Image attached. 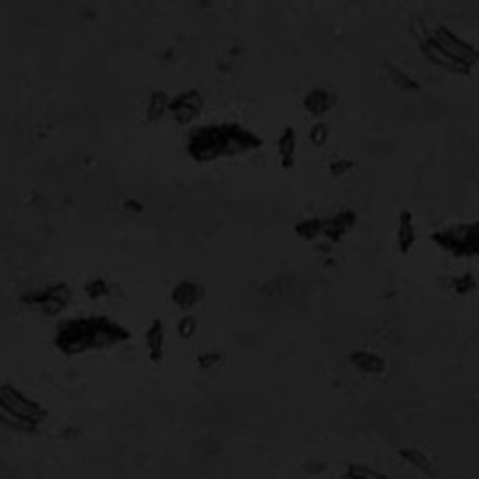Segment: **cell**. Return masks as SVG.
Returning <instances> with one entry per match:
<instances>
[{
  "instance_id": "277c9868",
  "label": "cell",
  "mask_w": 479,
  "mask_h": 479,
  "mask_svg": "<svg viewBox=\"0 0 479 479\" xmlns=\"http://www.w3.org/2000/svg\"><path fill=\"white\" fill-rule=\"evenodd\" d=\"M0 403L6 404L8 408L12 410L13 414H17L19 417L26 419V422L38 425L39 422H44L45 410L36 404L34 401H30L28 397H25L19 390H15L13 386H2L0 388Z\"/></svg>"
},
{
  "instance_id": "30bf717a",
  "label": "cell",
  "mask_w": 479,
  "mask_h": 479,
  "mask_svg": "<svg viewBox=\"0 0 479 479\" xmlns=\"http://www.w3.org/2000/svg\"><path fill=\"white\" fill-rule=\"evenodd\" d=\"M275 150H278V161L281 169L290 170L296 167L298 158V133L292 126H284L279 133L275 141Z\"/></svg>"
},
{
  "instance_id": "d6986e66",
  "label": "cell",
  "mask_w": 479,
  "mask_h": 479,
  "mask_svg": "<svg viewBox=\"0 0 479 479\" xmlns=\"http://www.w3.org/2000/svg\"><path fill=\"white\" fill-rule=\"evenodd\" d=\"M170 107V98L165 92L158 90L154 92L150 98V103H148V118L150 120H159L163 116Z\"/></svg>"
},
{
  "instance_id": "7a4b0ae2",
  "label": "cell",
  "mask_w": 479,
  "mask_h": 479,
  "mask_svg": "<svg viewBox=\"0 0 479 479\" xmlns=\"http://www.w3.org/2000/svg\"><path fill=\"white\" fill-rule=\"evenodd\" d=\"M431 240L451 257H479V219L438 228L431 234Z\"/></svg>"
},
{
  "instance_id": "484cf974",
  "label": "cell",
  "mask_w": 479,
  "mask_h": 479,
  "mask_svg": "<svg viewBox=\"0 0 479 479\" xmlns=\"http://www.w3.org/2000/svg\"><path fill=\"white\" fill-rule=\"evenodd\" d=\"M339 479H361V478H358V476H354L352 472H348V470H347V472L343 473V476H341Z\"/></svg>"
},
{
  "instance_id": "5b68a950",
  "label": "cell",
  "mask_w": 479,
  "mask_h": 479,
  "mask_svg": "<svg viewBox=\"0 0 479 479\" xmlns=\"http://www.w3.org/2000/svg\"><path fill=\"white\" fill-rule=\"evenodd\" d=\"M204 109V96L199 90H183L174 100H170V114L180 124H190L202 113Z\"/></svg>"
},
{
  "instance_id": "ac0fdd59",
  "label": "cell",
  "mask_w": 479,
  "mask_h": 479,
  "mask_svg": "<svg viewBox=\"0 0 479 479\" xmlns=\"http://www.w3.org/2000/svg\"><path fill=\"white\" fill-rule=\"evenodd\" d=\"M449 287L457 296H468L478 289V279L472 271H464V273H459V275H453L449 279Z\"/></svg>"
},
{
  "instance_id": "3957f363",
  "label": "cell",
  "mask_w": 479,
  "mask_h": 479,
  "mask_svg": "<svg viewBox=\"0 0 479 479\" xmlns=\"http://www.w3.org/2000/svg\"><path fill=\"white\" fill-rule=\"evenodd\" d=\"M431 38L435 39L436 44L440 45L442 49L448 53L449 57L462 64L467 70L472 71V68L479 62V49L473 44H470L468 39H464L460 34L451 30L446 25H436L431 30Z\"/></svg>"
},
{
  "instance_id": "cb8c5ba5",
  "label": "cell",
  "mask_w": 479,
  "mask_h": 479,
  "mask_svg": "<svg viewBox=\"0 0 479 479\" xmlns=\"http://www.w3.org/2000/svg\"><path fill=\"white\" fill-rule=\"evenodd\" d=\"M221 361V354L217 352H204L199 356V359H197V363H199V367L201 369H204V371H210V369H214L217 363Z\"/></svg>"
},
{
  "instance_id": "5bb4252c",
  "label": "cell",
  "mask_w": 479,
  "mask_h": 479,
  "mask_svg": "<svg viewBox=\"0 0 479 479\" xmlns=\"http://www.w3.org/2000/svg\"><path fill=\"white\" fill-rule=\"evenodd\" d=\"M399 457L401 460H404L408 467H412L414 470H417L423 476H433L435 473V467L427 455L423 453L422 449L417 448H401L399 449Z\"/></svg>"
},
{
  "instance_id": "7402d4cb",
  "label": "cell",
  "mask_w": 479,
  "mask_h": 479,
  "mask_svg": "<svg viewBox=\"0 0 479 479\" xmlns=\"http://www.w3.org/2000/svg\"><path fill=\"white\" fill-rule=\"evenodd\" d=\"M348 472H352L354 476H358L361 479H390L386 473H382L377 468L369 467V464H359V462H354L347 468Z\"/></svg>"
},
{
  "instance_id": "8992f818",
  "label": "cell",
  "mask_w": 479,
  "mask_h": 479,
  "mask_svg": "<svg viewBox=\"0 0 479 479\" xmlns=\"http://www.w3.org/2000/svg\"><path fill=\"white\" fill-rule=\"evenodd\" d=\"M356 223H358V214L350 208H343L337 214L322 219V236L332 244H337L356 227Z\"/></svg>"
},
{
  "instance_id": "9a60e30c",
  "label": "cell",
  "mask_w": 479,
  "mask_h": 479,
  "mask_svg": "<svg viewBox=\"0 0 479 479\" xmlns=\"http://www.w3.org/2000/svg\"><path fill=\"white\" fill-rule=\"evenodd\" d=\"M146 345H148V352L154 361H161L165 350V329L163 322L156 318L152 322L150 328L146 332Z\"/></svg>"
},
{
  "instance_id": "8fae6325",
  "label": "cell",
  "mask_w": 479,
  "mask_h": 479,
  "mask_svg": "<svg viewBox=\"0 0 479 479\" xmlns=\"http://www.w3.org/2000/svg\"><path fill=\"white\" fill-rule=\"evenodd\" d=\"M348 361L350 365L359 371L361 374H371V377H379L386 371V359L380 354L372 352V350H365V348H358L348 354Z\"/></svg>"
},
{
  "instance_id": "6da1fadb",
  "label": "cell",
  "mask_w": 479,
  "mask_h": 479,
  "mask_svg": "<svg viewBox=\"0 0 479 479\" xmlns=\"http://www.w3.org/2000/svg\"><path fill=\"white\" fill-rule=\"evenodd\" d=\"M262 145L264 141L260 135L238 122L199 126L191 129L188 137V152L191 158L201 163L253 152Z\"/></svg>"
},
{
  "instance_id": "4fadbf2b",
  "label": "cell",
  "mask_w": 479,
  "mask_h": 479,
  "mask_svg": "<svg viewBox=\"0 0 479 479\" xmlns=\"http://www.w3.org/2000/svg\"><path fill=\"white\" fill-rule=\"evenodd\" d=\"M382 71H384L386 79L395 87V89H399L401 92H417L419 90V82L414 79V77L410 75L408 71L403 70L399 64L391 62V60H384L382 62Z\"/></svg>"
},
{
  "instance_id": "e0dca14e",
  "label": "cell",
  "mask_w": 479,
  "mask_h": 479,
  "mask_svg": "<svg viewBox=\"0 0 479 479\" xmlns=\"http://www.w3.org/2000/svg\"><path fill=\"white\" fill-rule=\"evenodd\" d=\"M0 423H2L4 427H10V429L13 431H21V433H30V431L36 429L34 423L26 422V419L19 417L17 414H13L12 410L2 403H0Z\"/></svg>"
},
{
  "instance_id": "2e32d148",
  "label": "cell",
  "mask_w": 479,
  "mask_h": 479,
  "mask_svg": "<svg viewBox=\"0 0 479 479\" xmlns=\"http://www.w3.org/2000/svg\"><path fill=\"white\" fill-rule=\"evenodd\" d=\"M322 219L324 217L311 215V217H303V219L296 221L294 234L300 240H305V242H315L322 236Z\"/></svg>"
},
{
  "instance_id": "9c48e42d",
  "label": "cell",
  "mask_w": 479,
  "mask_h": 479,
  "mask_svg": "<svg viewBox=\"0 0 479 479\" xmlns=\"http://www.w3.org/2000/svg\"><path fill=\"white\" fill-rule=\"evenodd\" d=\"M417 242V228L414 214L410 210H401L395 225V247L401 255H408Z\"/></svg>"
},
{
  "instance_id": "44dd1931",
  "label": "cell",
  "mask_w": 479,
  "mask_h": 479,
  "mask_svg": "<svg viewBox=\"0 0 479 479\" xmlns=\"http://www.w3.org/2000/svg\"><path fill=\"white\" fill-rule=\"evenodd\" d=\"M328 170L334 178H345L354 170V161L348 158H335L328 163Z\"/></svg>"
},
{
  "instance_id": "603a6c76",
  "label": "cell",
  "mask_w": 479,
  "mask_h": 479,
  "mask_svg": "<svg viewBox=\"0 0 479 479\" xmlns=\"http://www.w3.org/2000/svg\"><path fill=\"white\" fill-rule=\"evenodd\" d=\"M197 332V318L193 315H183L178 322V334L183 339H190Z\"/></svg>"
},
{
  "instance_id": "ba28073f",
  "label": "cell",
  "mask_w": 479,
  "mask_h": 479,
  "mask_svg": "<svg viewBox=\"0 0 479 479\" xmlns=\"http://www.w3.org/2000/svg\"><path fill=\"white\" fill-rule=\"evenodd\" d=\"M337 94L332 89L326 87H313L307 90V94L303 96V109L313 116V118H322L324 114H328L332 109L337 105Z\"/></svg>"
},
{
  "instance_id": "52a82bcc",
  "label": "cell",
  "mask_w": 479,
  "mask_h": 479,
  "mask_svg": "<svg viewBox=\"0 0 479 479\" xmlns=\"http://www.w3.org/2000/svg\"><path fill=\"white\" fill-rule=\"evenodd\" d=\"M417 44H419V51H422L423 57L427 58V60H429L433 66H436V68H440V70L444 71H449V73H457V75H468V73H470V70H467L462 64H459L457 60H453V58L449 57L448 53L442 49L435 39L431 38V34L427 38H423L422 42H417Z\"/></svg>"
},
{
  "instance_id": "ffe728a7",
  "label": "cell",
  "mask_w": 479,
  "mask_h": 479,
  "mask_svg": "<svg viewBox=\"0 0 479 479\" xmlns=\"http://www.w3.org/2000/svg\"><path fill=\"white\" fill-rule=\"evenodd\" d=\"M307 137H309L311 145L316 146V148H320V146L326 145V143H328V139H329L328 122H324V120H316L315 124L309 127Z\"/></svg>"
},
{
  "instance_id": "7c38bea8",
  "label": "cell",
  "mask_w": 479,
  "mask_h": 479,
  "mask_svg": "<svg viewBox=\"0 0 479 479\" xmlns=\"http://www.w3.org/2000/svg\"><path fill=\"white\" fill-rule=\"evenodd\" d=\"M204 294H206V290H204V287L201 283L183 279V281L174 284V289L170 292V298H172V302L177 303L180 309L188 311L191 307H195L197 303L204 298Z\"/></svg>"
},
{
  "instance_id": "d4e9b609",
  "label": "cell",
  "mask_w": 479,
  "mask_h": 479,
  "mask_svg": "<svg viewBox=\"0 0 479 479\" xmlns=\"http://www.w3.org/2000/svg\"><path fill=\"white\" fill-rule=\"evenodd\" d=\"M89 294L92 298H98V296H101L103 292H105V283L103 281H94L92 284H89Z\"/></svg>"
}]
</instances>
